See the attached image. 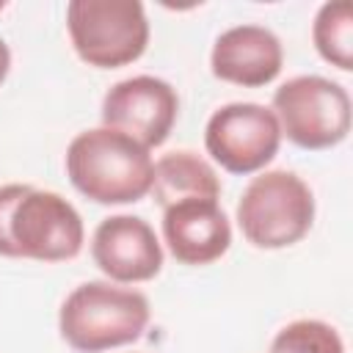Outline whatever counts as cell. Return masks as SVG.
<instances>
[{
  "instance_id": "obj_2",
  "label": "cell",
  "mask_w": 353,
  "mask_h": 353,
  "mask_svg": "<svg viewBox=\"0 0 353 353\" xmlns=\"http://www.w3.org/2000/svg\"><path fill=\"white\" fill-rule=\"evenodd\" d=\"M72 185L97 204L141 201L152 190L154 163L149 149L124 132L97 127L80 132L66 149Z\"/></svg>"
},
{
  "instance_id": "obj_14",
  "label": "cell",
  "mask_w": 353,
  "mask_h": 353,
  "mask_svg": "<svg viewBox=\"0 0 353 353\" xmlns=\"http://www.w3.org/2000/svg\"><path fill=\"white\" fill-rule=\"evenodd\" d=\"M268 353H345V345L323 320H292L276 334Z\"/></svg>"
},
{
  "instance_id": "obj_11",
  "label": "cell",
  "mask_w": 353,
  "mask_h": 353,
  "mask_svg": "<svg viewBox=\"0 0 353 353\" xmlns=\"http://www.w3.org/2000/svg\"><path fill=\"white\" fill-rule=\"evenodd\" d=\"M281 41L262 25H237L215 39L210 66L218 80L256 88L281 72Z\"/></svg>"
},
{
  "instance_id": "obj_6",
  "label": "cell",
  "mask_w": 353,
  "mask_h": 353,
  "mask_svg": "<svg viewBox=\"0 0 353 353\" xmlns=\"http://www.w3.org/2000/svg\"><path fill=\"white\" fill-rule=\"evenodd\" d=\"M273 116L295 146L328 149L350 132V97L334 80L301 74L276 88Z\"/></svg>"
},
{
  "instance_id": "obj_1",
  "label": "cell",
  "mask_w": 353,
  "mask_h": 353,
  "mask_svg": "<svg viewBox=\"0 0 353 353\" xmlns=\"http://www.w3.org/2000/svg\"><path fill=\"white\" fill-rule=\"evenodd\" d=\"M83 248L77 210L52 190L30 185L0 188V254L39 262H63Z\"/></svg>"
},
{
  "instance_id": "obj_12",
  "label": "cell",
  "mask_w": 353,
  "mask_h": 353,
  "mask_svg": "<svg viewBox=\"0 0 353 353\" xmlns=\"http://www.w3.org/2000/svg\"><path fill=\"white\" fill-rule=\"evenodd\" d=\"M152 193L163 210L176 201H185V199L218 201L221 182L204 157H199L193 152H171L154 163Z\"/></svg>"
},
{
  "instance_id": "obj_8",
  "label": "cell",
  "mask_w": 353,
  "mask_h": 353,
  "mask_svg": "<svg viewBox=\"0 0 353 353\" xmlns=\"http://www.w3.org/2000/svg\"><path fill=\"white\" fill-rule=\"evenodd\" d=\"M179 113L176 91L149 74L127 77L116 83L102 99V121L108 130L124 132L141 146H160Z\"/></svg>"
},
{
  "instance_id": "obj_4",
  "label": "cell",
  "mask_w": 353,
  "mask_h": 353,
  "mask_svg": "<svg viewBox=\"0 0 353 353\" xmlns=\"http://www.w3.org/2000/svg\"><path fill=\"white\" fill-rule=\"evenodd\" d=\"M314 221V196L292 171L254 176L237 201V223L256 248H287L306 237Z\"/></svg>"
},
{
  "instance_id": "obj_13",
  "label": "cell",
  "mask_w": 353,
  "mask_h": 353,
  "mask_svg": "<svg viewBox=\"0 0 353 353\" xmlns=\"http://www.w3.org/2000/svg\"><path fill=\"white\" fill-rule=\"evenodd\" d=\"M312 39L323 61L339 66L342 72L353 69V8L345 0L325 3L317 11Z\"/></svg>"
},
{
  "instance_id": "obj_5",
  "label": "cell",
  "mask_w": 353,
  "mask_h": 353,
  "mask_svg": "<svg viewBox=\"0 0 353 353\" xmlns=\"http://www.w3.org/2000/svg\"><path fill=\"white\" fill-rule=\"evenodd\" d=\"M66 28L74 52L97 69L127 66L149 44V22L138 0H72Z\"/></svg>"
},
{
  "instance_id": "obj_9",
  "label": "cell",
  "mask_w": 353,
  "mask_h": 353,
  "mask_svg": "<svg viewBox=\"0 0 353 353\" xmlns=\"http://www.w3.org/2000/svg\"><path fill=\"white\" fill-rule=\"evenodd\" d=\"M97 268L113 281H149L163 268V248L154 229L135 215L105 218L91 240Z\"/></svg>"
},
{
  "instance_id": "obj_10",
  "label": "cell",
  "mask_w": 353,
  "mask_h": 353,
  "mask_svg": "<svg viewBox=\"0 0 353 353\" xmlns=\"http://www.w3.org/2000/svg\"><path fill=\"white\" fill-rule=\"evenodd\" d=\"M163 237L182 265H210L232 243V226L218 201L185 199L163 210Z\"/></svg>"
},
{
  "instance_id": "obj_16",
  "label": "cell",
  "mask_w": 353,
  "mask_h": 353,
  "mask_svg": "<svg viewBox=\"0 0 353 353\" xmlns=\"http://www.w3.org/2000/svg\"><path fill=\"white\" fill-rule=\"evenodd\" d=\"M3 6H6V3H3V0H0V8H3Z\"/></svg>"
},
{
  "instance_id": "obj_3",
  "label": "cell",
  "mask_w": 353,
  "mask_h": 353,
  "mask_svg": "<svg viewBox=\"0 0 353 353\" xmlns=\"http://www.w3.org/2000/svg\"><path fill=\"white\" fill-rule=\"evenodd\" d=\"M146 323V295L110 281H85L74 287L58 314L61 336L77 353H102L135 342Z\"/></svg>"
},
{
  "instance_id": "obj_15",
  "label": "cell",
  "mask_w": 353,
  "mask_h": 353,
  "mask_svg": "<svg viewBox=\"0 0 353 353\" xmlns=\"http://www.w3.org/2000/svg\"><path fill=\"white\" fill-rule=\"evenodd\" d=\"M8 66H11V52H8V44L0 39V83L6 80V74H8Z\"/></svg>"
},
{
  "instance_id": "obj_7",
  "label": "cell",
  "mask_w": 353,
  "mask_h": 353,
  "mask_svg": "<svg viewBox=\"0 0 353 353\" xmlns=\"http://www.w3.org/2000/svg\"><path fill=\"white\" fill-rule=\"evenodd\" d=\"M281 143V127L270 108L256 102H232L218 108L204 130V146L221 168L251 174L268 165Z\"/></svg>"
}]
</instances>
